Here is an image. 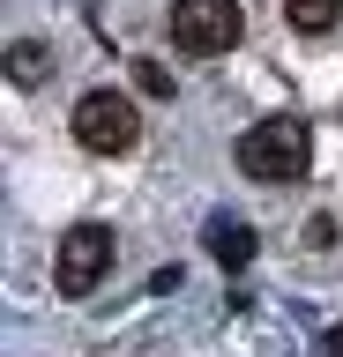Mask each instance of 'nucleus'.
Returning a JSON list of instances; mask_svg holds the SVG:
<instances>
[{
  "label": "nucleus",
  "mask_w": 343,
  "mask_h": 357,
  "mask_svg": "<svg viewBox=\"0 0 343 357\" xmlns=\"http://www.w3.org/2000/svg\"><path fill=\"white\" fill-rule=\"evenodd\" d=\"M75 142L90 156H119L142 142V112L135 97H119V89H90V97H75Z\"/></svg>",
  "instance_id": "obj_2"
},
{
  "label": "nucleus",
  "mask_w": 343,
  "mask_h": 357,
  "mask_svg": "<svg viewBox=\"0 0 343 357\" xmlns=\"http://www.w3.org/2000/svg\"><path fill=\"white\" fill-rule=\"evenodd\" d=\"M306 164H314V134H306V119H261V127L239 134V172L261 178V186L306 178Z\"/></svg>",
  "instance_id": "obj_1"
},
{
  "label": "nucleus",
  "mask_w": 343,
  "mask_h": 357,
  "mask_svg": "<svg viewBox=\"0 0 343 357\" xmlns=\"http://www.w3.org/2000/svg\"><path fill=\"white\" fill-rule=\"evenodd\" d=\"M321 357H343V328H328V335H321Z\"/></svg>",
  "instance_id": "obj_9"
},
{
  "label": "nucleus",
  "mask_w": 343,
  "mask_h": 357,
  "mask_svg": "<svg viewBox=\"0 0 343 357\" xmlns=\"http://www.w3.org/2000/svg\"><path fill=\"white\" fill-rule=\"evenodd\" d=\"M8 75H15L23 89H38V82L52 75V52H45L38 38H15V45H8Z\"/></svg>",
  "instance_id": "obj_7"
},
{
  "label": "nucleus",
  "mask_w": 343,
  "mask_h": 357,
  "mask_svg": "<svg viewBox=\"0 0 343 357\" xmlns=\"http://www.w3.org/2000/svg\"><path fill=\"white\" fill-rule=\"evenodd\" d=\"M135 82H142V89H149V97H172V75H164V67H157V60H135Z\"/></svg>",
  "instance_id": "obj_8"
},
{
  "label": "nucleus",
  "mask_w": 343,
  "mask_h": 357,
  "mask_svg": "<svg viewBox=\"0 0 343 357\" xmlns=\"http://www.w3.org/2000/svg\"><path fill=\"white\" fill-rule=\"evenodd\" d=\"M343 15V0H284V22L291 30H306V38H328Z\"/></svg>",
  "instance_id": "obj_6"
},
{
  "label": "nucleus",
  "mask_w": 343,
  "mask_h": 357,
  "mask_svg": "<svg viewBox=\"0 0 343 357\" xmlns=\"http://www.w3.org/2000/svg\"><path fill=\"white\" fill-rule=\"evenodd\" d=\"M209 253H217L224 268H247L254 261V231H247V223H231V216H217V223H209Z\"/></svg>",
  "instance_id": "obj_5"
},
{
  "label": "nucleus",
  "mask_w": 343,
  "mask_h": 357,
  "mask_svg": "<svg viewBox=\"0 0 343 357\" xmlns=\"http://www.w3.org/2000/svg\"><path fill=\"white\" fill-rule=\"evenodd\" d=\"M105 275H112V231L105 223H75L68 238H60V253H52V283L68 290V298H90Z\"/></svg>",
  "instance_id": "obj_3"
},
{
  "label": "nucleus",
  "mask_w": 343,
  "mask_h": 357,
  "mask_svg": "<svg viewBox=\"0 0 343 357\" xmlns=\"http://www.w3.org/2000/svg\"><path fill=\"white\" fill-rule=\"evenodd\" d=\"M247 30L239 0H172V45L180 52H231Z\"/></svg>",
  "instance_id": "obj_4"
}]
</instances>
